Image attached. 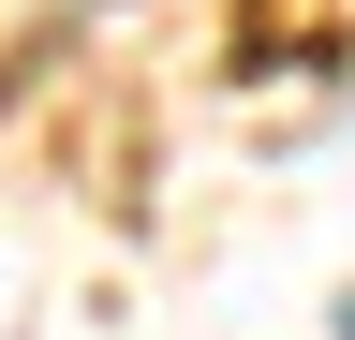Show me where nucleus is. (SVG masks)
Listing matches in <instances>:
<instances>
[{
    "label": "nucleus",
    "instance_id": "obj_1",
    "mask_svg": "<svg viewBox=\"0 0 355 340\" xmlns=\"http://www.w3.org/2000/svg\"><path fill=\"white\" fill-rule=\"evenodd\" d=\"M326 340H355V281H340V296H326Z\"/></svg>",
    "mask_w": 355,
    "mask_h": 340
}]
</instances>
